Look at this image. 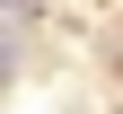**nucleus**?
Listing matches in <instances>:
<instances>
[{
	"label": "nucleus",
	"instance_id": "obj_1",
	"mask_svg": "<svg viewBox=\"0 0 123 114\" xmlns=\"http://www.w3.org/2000/svg\"><path fill=\"white\" fill-rule=\"evenodd\" d=\"M9 70H18V35H0V79H9Z\"/></svg>",
	"mask_w": 123,
	"mask_h": 114
}]
</instances>
